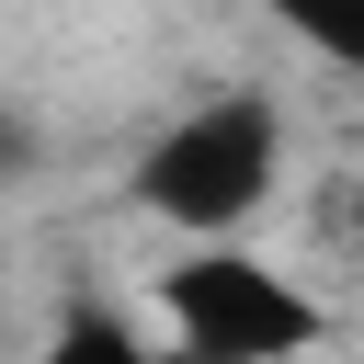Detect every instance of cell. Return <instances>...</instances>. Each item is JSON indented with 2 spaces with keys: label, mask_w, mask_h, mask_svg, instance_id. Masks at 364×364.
Masks as SVG:
<instances>
[{
  "label": "cell",
  "mask_w": 364,
  "mask_h": 364,
  "mask_svg": "<svg viewBox=\"0 0 364 364\" xmlns=\"http://www.w3.org/2000/svg\"><path fill=\"white\" fill-rule=\"evenodd\" d=\"M273 193H284V102L250 91V80L182 102V114L125 159V205H136L148 228H171V250L239 239Z\"/></svg>",
  "instance_id": "6da1fadb"
},
{
  "label": "cell",
  "mask_w": 364,
  "mask_h": 364,
  "mask_svg": "<svg viewBox=\"0 0 364 364\" xmlns=\"http://www.w3.org/2000/svg\"><path fill=\"white\" fill-rule=\"evenodd\" d=\"M148 318L171 330V364H307L330 341V296L250 239L171 250L148 273Z\"/></svg>",
  "instance_id": "7a4b0ae2"
},
{
  "label": "cell",
  "mask_w": 364,
  "mask_h": 364,
  "mask_svg": "<svg viewBox=\"0 0 364 364\" xmlns=\"http://www.w3.org/2000/svg\"><path fill=\"white\" fill-rule=\"evenodd\" d=\"M34 364H171V353H159V341H148V330H136L125 307L80 296V307H68L57 330H46V353H34Z\"/></svg>",
  "instance_id": "3957f363"
},
{
  "label": "cell",
  "mask_w": 364,
  "mask_h": 364,
  "mask_svg": "<svg viewBox=\"0 0 364 364\" xmlns=\"http://www.w3.org/2000/svg\"><path fill=\"white\" fill-rule=\"evenodd\" d=\"M284 34L318 57V68H341V80H364V23L353 11H284Z\"/></svg>",
  "instance_id": "277c9868"
}]
</instances>
